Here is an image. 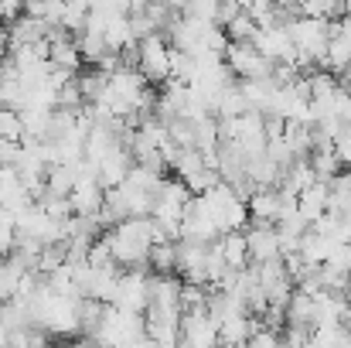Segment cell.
<instances>
[{"label":"cell","mask_w":351,"mask_h":348,"mask_svg":"<svg viewBox=\"0 0 351 348\" xmlns=\"http://www.w3.org/2000/svg\"><path fill=\"white\" fill-rule=\"evenodd\" d=\"M65 7H69V0H31L24 10H31V14H38L48 27H62V17H65Z\"/></svg>","instance_id":"22"},{"label":"cell","mask_w":351,"mask_h":348,"mask_svg":"<svg viewBox=\"0 0 351 348\" xmlns=\"http://www.w3.org/2000/svg\"><path fill=\"white\" fill-rule=\"evenodd\" d=\"M0 140H24V116L14 106H0Z\"/></svg>","instance_id":"24"},{"label":"cell","mask_w":351,"mask_h":348,"mask_svg":"<svg viewBox=\"0 0 351 348\" xmlns=\"http://www.w3.org/2000/svg\"><path fill=\"white\" fill-rule=\"evenodd\" d=\"M311 345H351V335H348V325H314L311 332Z\"/></svg>","instance_id":"21"},{"label":"cell","mask_w":351,"mask_h":348,"mask_svg":"<svg viewBox=\"0 0 351 348\" xmlns=\"http://www.w3.org/2000/svg\"><path fill=\"white\" fill-rule=\"evenodd\" d=\"M287 31H290V38H293V45H297V62H300V69L324 65L331 21H321V17H311V14L300 10L293 21H287Z\"/></svg>","instance_id":"2"},{"label":"cell","mask_w":351,"mask_h":348,"mask_svg":"<svg viewBox=\"0 0 351 348\" xmlns=\"http://www.w3.org/2000/svg\"><path fill=\"white\" fill-rule=\"evenodd\" d=\"M215 342H219V325L208 314V308L184 311V318H181V345L205 348V345H215Z\"/></svg>","instance_id":"7"},{"label":"cell","mask_w":351,"mask_h":348,"mask_svg":"<svg viewBox=\"0 0 351 348\" xmlns=\"http://www.w3.org/2000/svg\"><path fill=\"white\" fill-rule=\"evenodd\" d=\"M113 235V256L119 266H150V246H154V222L150 216H130L110 229Z\"/></svg>","instance_id":"1"},{"label":"cell","mask_w":351,"mask_h":348,"mask_svg":"<svg viewBox=\"0 0 351 348\" xmlns=\"http://www.w3.org/2000/svg\"><path fill=\"white\" fill-rule=\"evenodd\" d=\"M154 0H130V14H140V10H147Z\"/></svg>","instance_id":"28"},{"label":"cell","mask_w":351,"mask_h":348,"mask_svg":"<svg viewBox=\"0 0 351 348\" xmlns=\"http://www.w3.org/2000/svg\"><path fill=\"white\" fill-rule=\"evenodd\" d=\"M150 270L154 273H178V239H164L150 246Z\"/></svg>","instance_id":"19"},{"label":"cell","mask_w":351,"mask_h":348,"mask_svg":"<svg viewBox=\"0 0 351 348\" xmlns=\"http://www.w3.org/2000/svg\"><path fill=\"white\" fill-rule=\"evenodd\" d=\"M0 345H10V328H7L3 314H0Z\"/></svg>","instance_id":"29"},{"label":"cell","mask_w":351,"mask_h":348,"mask_svg":"<svg viewBox=\"0 0 351 348\" xmlns=\"http://www.w3.org/2000/svg\"><path fill=\"white\" fill-rule=\"evenodd\" d=\"M300 10L311 14V17H321V21H338V17L348 14V3L345 0H307Z\"/></svg>","instance_id":"23"},{"label":"cell","mask_w":351,"mask_h":348,"mask_svg":"<svg viewBox=\"0 0 351 348\" xmlns=\"http://www.w3.org/2000/svg\"><path fill=\"white\" fill-rule=\"evenodd\" d=\"M24 270H31V266H24L14 253L0 259V301H14V294H17V283H21Z\"/></svg>","instance_id":"17"},{"label":"cell","mask_w":351,"mask_h":348,"mask_svg":"<svg viewBox=\"0 0 351 348\" xmlns=\"http://www.w3.org/2000/svg\"><path fill=\"white\" fill-rule=\"evenodd\" d=\"M69 202H72V212L75 216H96L106 205V185L93 171H86V174L75 178V185L69 192Z\"/></svg>","instance_id":"6"},{"label":"cell","mask_w":351,"mask_h":348,"mask_svg":"<svg viewBox=\"0 0 351 348\" xmlns=\"http://www.w3.org/2000/svg\"><path fill=\"white\" fill-rule=\"evenodd\" d=\"M307 161H311V167H314V174H317V181H331L338 171H341V157H338V150L335 147H317V150H311L307 154Z\"/></svg>","instance_id":"18"},{"label":"cell","mask_w":351,"mask_h":348,"mask_svg":"<svg viewBox=\"0 0 351 348\" xmlns=\"http://www.w3.org/2000/svg\"><path fill=\"white\" fill-rule=\"evenodd\" d=\"M245 235H249V256H252V263H266V259L283 256L276 222H256V226L245 232Z\"/></svg>","instance_id":"11"},{"label":"cell","mask_w":351,"mask_h":348,"mask_svg":"<svg viewBox=\"0 0 351 348\" xmlns=\"http://www.w3.org/2000/svg\"><path fill=\"white\" fill-rule=\"evenodd\" d=\"M79 51H82V58H86L89 65H99V62H103V55L110 51L106 34H103V31H96V27H86V31L79 34Z\"/></svg>","instance_id":"20"},{"label":"cell","mask_w":351,"mask_h":348,"mask_svg":"<svg viewBox=\"0 0 351 348\" xmlns=\"http://www.w3.org/2000/svg\"><path fill=\"white\" fill-rule=\"evenodd\" d=\"M140 72L147 82H167L171 79V41L164 34H147L140 38Z\"/></svg>","instance_id":"5"},{"label":"cell","mask_w":351,"mask_h":348,"mask_svg":"<svg viewBox=\"0 0 351 348\" xmlns=\"http://www.w3.org/2000/svg\"><path fill=\"white\" fill-rule=\"evenodd\" d=\"M252 45L269 58V62H297V45L287 31V24H273V27H259V34L252 38ZM300 65V62H297Z\"/></svg>","instance_id":"8"},{"label":"cell","mask_w":351,"mask_h":348,"mask_svg":"<svg viewBox=\"0 0 351 348\" xmlns=\"http://www.w3.org/2000/svg\"><path fill=\"white\" fill-rule=\"evenodd\" d=\"M351 65V14L345 17H338V21H331V34H328V58H324V65L321 69H328V72H345Z\"/></svg>","instance_id":"9"},{"label":"cell","mask_w":351,"mask_h":348,"mask_svg":"<svg viewBox=\"0 0 351 348\" xmlns=\"http://www.w3.org/2000/svg\"><path fill=\"white\" fill-rule=\"evenodd\" d=\"M205 198H208V209H212V219H215L219 232L242 229L249 222V205L229 181H222L212 192H205Z\"/></svg>","instance_id":"3"},{"label":"cell","mask_w":351,"mask_h":348,"mask_svg":"<svg viewBox=\"0 0 351 348\" xmlns=\"http://www.w3.org/2000/svg\"><path fill=\"white\" fill-rule=\"evenodd\" d=\"M341 82H345V86H348V89H351V65H348V69H345V72H341Z\"/></svg>","instance_id":"30"},{"label":"cell","mask_w":351,"mask_h":348,"mask_svg":"<svg viewBox=\"0 0 351 348\" xmlns=\"http://www.w3.org/2000/svg\"><path fill=\"white\" fill-rule=\"evenodd\" d=\"M7 34H10V48H17V45H38V41H45V38L51 34V27H48L38 14L24 10V14H17V17L7 24Z\"/></svg>","instance_id":"12"},{"label":"cell","mask_w":351,"mask_h":348,"mask_svg":"<svg viewBox=\"0 0 351 348\" xmlns=\"http://www.w3.org/2000/svg\"><path fill=\"white\" fill-rule=\"evenodd\" d=\"M287 325H300V328L314 332V325H317V297L297 287L293 297L287 301Z\"/></svg>","instance_id":"15"},{"label":"cell","mask_w":351,"mask_h":348,"mask_svg":"<svg viewBox=\"0 0 351 348\" xmlns=\"http://www.w3.org/2000/svg\"><path fill=\"white\" fill-rule=\"evenodd\" d=\"M259 328V321L252 318V311H232L219 321V342L226 345H249L252 332Z\"/></svg>","instance_id":"13"},{"label":"cell","mask_w":351,"mask_h":348,"mask_svg":"<svg viewBox=\"0 0 351 348\" xmlns=\"http://www.w3.org/2000/svg\"><path fill=\"white\" fill-rule=\"evenodd\" d=\"M283 342H287V345H307V342H311V328L287 325V332H283Z\"/></svg>","instance_id":"26"},{"label":"cell","mask_w":351,"mask_h":348,"mask_svg":"<svg viewBox=\"0 0 351 348\" xmlns=\"http://www.w3.org/2000/svg\"><path fill=\"white\" fill-rule=\"evenodd\" d=\"M133 164H136L133 150H130L126 143H117L113 150H106V154H103V157L96 161V178H99V181H103L106 188H113V185H123Z\"/></svg>","instance_id":"10"},{"label":"cell","mask_w":351,"mask_h":348,"mask_svg":"<svg viewBox=\"0 0 351 348\" xmlns=\"http://www.w3.org/2000/svg\"><path fill=\"white\" fill-rule=\"evenodd\" d=\"M328 198H331V185H328V181H314V185H307V188L297 195V209L304 212L307 222H317V219L328 212Z\"/></svg>","instance_id":"14"},{"label":"cell","mask_w":351,"mask_h":348,"mask_svg":"<svg viewBox=\"0 0 351 348\" xmlns=\"http://www.w3.org/2000/svg\"><path fill=\"white\" fill-rule=\"evenodd\" d=\"M226 31H229V38H232V41H252V38L259 34V24L242 10V14H235L232 21L226 24Z\"/></svg>","instance_id":"25"},{"label":"cell","mask_w":351,"mask_h":348,"mask_svg":"<svg viewBox=\"0 0 351 348\" xmlns=\"http://www.w3.org/2000/svg\"><path fill=\"white\" fill-rule=\"evenodd\" d=\"M219 249H222V256L229 259V266L232 270H242V266H249V235L245 232H239V229H232V232H222L219 239Z\"/></svg>","instance_id":"16"},{"label":"cell","mask_w":351,"mask_h":348,"mask_svg":"<svg viewBox=\"0 0 351 348\" xmlns=\"http://www.w3.org/2000/svg\"><path fill=\"white\" fill-rule=\"evenodd\" d=\"M27 3H31V0H27Z\"/></svg>","instance_id":"32"},{"label":"cell","mask_w":351,"mask_h":348,"mask_svg":"<svg viewBox=\"0 0 351 348\" xmlns=\"http://www.w3.org/2000/svg\"><path fill=\"white\" fill-rule=\"evenodd\" d=\"M235 14H242V3L239 0H219V24L226 27Z\"/></svg>","instance_id":"27"},{"label":"cell","mask_w":351,"mask_h":348,"mask_svg":"<svg viewBox=\"0 0 351 348\" xmlns=\"http://www.w3.org/2000/svg\"><path fill=\"white\" fill-rule=\"evenodd\" d=\"M226 62L235 72V79H273L276 62H269L252 41H229Z\"/></svg>","instance_id":"4"},{"label":"cell","mask_w":351,"mask_h":348,"mask_svg":"<svg viewBox=\"0 0 351 348\" xmlns=\"http://www.w3.org/2000/svg\"><path fill=\"white\" fill-rule=\"evenodd\" d=\"M348 335H351V325H348Z\"/></svg>","instance_id":"31"}]
</instances>
